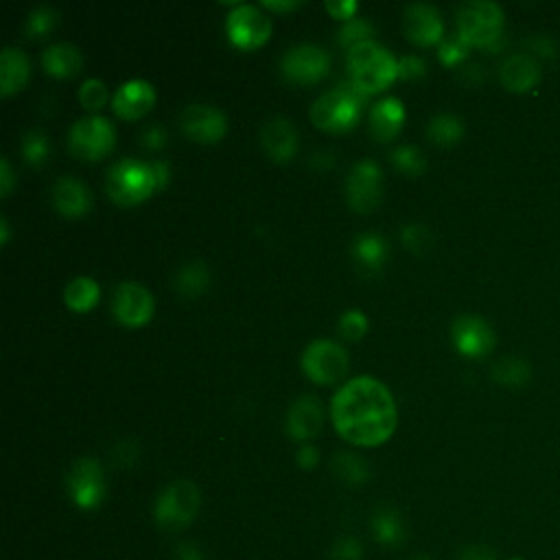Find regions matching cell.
I'll list each match as a JSON object with an SVG mask.
<instances>
[{
  "instance_id": "cell-1",
  "label": "cell",
  "mask_w": 560,
  "mask_h": 560,
  "mask_svg": "<svg viewBox=\"0 0 560 560\" xmlns=\"http://www.w3.org/2000/svg\"><path fill=\"white\" fill-rule=\"evenodd\" d=\"M331 416L337 434L357 447H379L396 429L394 396L372 377H355L344 383L333 396Z\"/></svg>"
},
{
  "instance_id": "cell-2",
  "label": "cell",
  "mask_w": 560,
  "mask_h": 560,
  "mask_svg": "<svg viewBox=\"0 0 560 560\" xmlns=\"http://www.w3.org/2000/svg\"><path fill=\"white\" fill-rule=\"evenodd\" d=\"M368 99V92L361 90L353 79L342 81L335 90L324 92V95L311 105V121L324 132H348L359 123Z\"/></svg>"
},
{
  "instance_id": "cell-3",
  "label": "cell",
  "mask_w": 560,
  "mask_h": 560,
  "mask_svg": "<svg viewBox=\"0 0 560 560\" xmlns=\"http://www.w3.org/2000/svg\"><path fill=\"white\" fill-rule=\"evenodd\" d=\"M348 73L361 90L377 95L399 77V62L388 49L370 40L348 51Z\"/></svg>"
},
{
  "instance_id": "cell-4",
  "label": "cell",
  "mask_w": 560,
  "mask_h": 560,
  "mask_svg": "<svg viewBox=\"0 0 560 560\" xmlns=\"http://www.w3.org/2000/svg\"><path fill=\"white\" fill-rule=\"evenodd\" d=\"M504 9L490 0H473L458 11V33L477 49L495 53L504 46Z\"/></svg>"
},
{
  "instance_id": "cell-5",
  "label": "cell",
  "mask_w": 560,
  "mask_h": 560,
  "mask_svg": "<svg viewBox=\"0 0 560 560\" xmlns=\"http://www.w3.org/2000/svg\"><path fill=\"white\" fill-rule=\"evenodd\" d=\"M105 189H108L112 202L119 206H136L154 195V191L158 189V180L151 162L147 165V162L125 158L112 165V169L108 171Z\"/></svg>"
},
{
  "instance_id": "cell-6",
  "label": "cell",
  "mask_w": 560,
  "mask_h": 560,
  "mask_svg": "<svg viewBox=\"0 0 560 560\" xmlns=\"http://www.w3.org/2000/svg\"><path fill=\"white\" fill-rule=\"evenodd\" d=\"M197 510H200V490L189 480H178L158 495L154 517L162 530L178 532L195 519Z\"/></svg>"
},
{
  "instance_id": "cell-7",
  "label": "cell",
  "mask_w": 560,
  "mask_h": 560,
  "mask_svg": "<svg viewBox=\"0 0 560 560\" xmlns=\"http://www.w3.org/2000/svg\"><path fill=\"white\" fill-rule=\"evenodd\" d=\"M116 145L114 125L103 116H86L79 119L68 134V147L79 160L97 162L108 156Z\"/></svg>"
},
{
  "instance_id": "cell-8",
  "label": "cell",
  "mask_w": 560,
  "mask_h": 560,
  "mask_svg": "<svg viewBox=\"0 0 560 560\" xmlns=\"http://www.w3.org/2000/svg\"><path fill=\"white\" fill-rule=\"evenodd\" d=\"M350 357L346 348L333 340H318L311 342L305 353H302V370L305 375L320 385L337 383L348 370Z\"/></svg>"
},
{
  "instance_id": "cell-9",
  "label": "cell",
  "mask_w": 560,
  "mask_h": 560,
  "mask_svg": "<svg viewBox=\"0 0 560 560\" xmlns=\"http://www.w3.org/2000/svg\"><path fill=\"white\" fill-rule=\"evenodd\" d=\"M226 31L237 49L254 51L270 40L272 20L263 14L261 7L237 3L228 14Z\"/></svg>"
},
{
  "instance_id": "cell-10",
  "label": "cell",
  "mask_w": 560,
  "mask_h": 560,
  "mask_svg": "<svg viewBox=\"0 0 560 560\" xmlns=\"http://www.w3.org/2000/svg\"><path fill=\"white\" fill-rule=\"evenodd\" d=\"M331 68V55L326 53L322 46L315 44H298L283 57V75L291 84L298 86H311L318 84Z\"/></svg>"
},
{
  "instance_id": "cell-11",
  "label": "cell",
  "mask_w": 560,
  "mask_h": 560,
  "mask_svg": "<svg viewBox=\"0 0 560 560\" xmlns=\"http://www.w3.org/2000/svg\"><path fill=\"white\" fill-rule=\"evenodd\" d=\"M383 175L377 162L359 160L346 178V200L357 213H372L381 202Z\"/></svg>"
},
{
  "instance_id": "cell-12",
  "label": "cell",
  "mask_w": 560,
  "mask_h": 560,
  "mask_svg": "<svg viewBox=\"0 0 560 560\" xmlns=\"http://www.w3.org/2000/svg\"><path fill=\"white\" fill-rule=\"evenodd\" d=\"M154 296L149 291L134 283V280H123L116 285L112 294V313L127 329H138L145 326L151 315H154Z\"/></svg>"
},
{
  "instance_id": "cell-13",
  "label": "cell",
  "mask_w": 560,
  "mask_h": 560,
  "mask_svg": "<svg viewBox=\"0 0 560 560\" xmlns=\"http://www.w3.org/2000/svg\"><path fill=\"white\" fill-rule=\"evenodd\" d=\"M451 342L460 355L482 359L495 348V331L480 315L464 313L451 324Z\"/></svg>"
},
{
  "instance_id": "cell-14",
  "label": "cell",
  "mask_w": 560,
  "mask_h": 560,
  "mask_svg": "<svg viewBox=\"0 0 560 560\" xmlns=\"http://www.w3.org/2000/svg\"><path fill=\"white\" fill-rule=\"evenodd\" d=\"M68 493L84 510L97 508L105 497V477L97 460L81 458L68 473Z\"/></svg>"
},
{
  "instance_id": "cell-15",
  "label": "cell",
  "mask_w": 560,
  "mask_h": 560,
  "mask_svg": "<svg viewBox=\"0 0 560 560\" xmlns=\"http://www.w3.org/2000/svg\"><path fill=\"white\" fill-rule=\"evenodd\" d=\"M182 130L195 143L213 145L224 138L228 130V119L215 105L208 103H193L182 112Z\"/></svg>"
},
{
  "instance_id": "cell-16",
  "label": "cell",
  "mask_w": 560,
  "mask_h": 560,
  "mask_svg": "<svg viewBox=\"0 0 560 560\" xmlns=\"http://www.w3.org/2000/svg\"><path fill=\"white\" fill-rule=\"evenodd\" d=\"M403 27L407 40L418 44V46H434L442 42V33H445V25L436 7L425 5V3H414L405 9Z\"/></svg>"
},
{
  "instance_id": "cell-17",
  "label": "cell",
  "mask_w": 560,
  "mask_h": 560,
  "mask_svg": "<svg viewBox=\"0 0 560 560\" xmlns=\"http://www.w3.org/2000/svg\"><path fill=\"white\" fill-rule=\"evenodd\" d=\"M156 103V88L145 79H130L116 90L112 99V108L116 116L123 121H136L154 108Z\"/></svg>"
},
{
  "instance_id": "cell-18",
  "label": "cell",
  "mask_w": 560,
  "mask_h": 560,
  "mask_svg": "<svg viewBox=\"0 0 560 560\" xmlns=\"http://www.w3.org/2000/svg\"><path fill=\"white\" fill-rule=\"evenodd\" d=\"M322 423H324V412L318 396H311V394L300 396L287 412V434L298 442H307L318 436Z\"/></svg>"
},
{
  "instance_id": "cell-19",
  "label": "cell",
  "mask_w": 560,
  "mask_h": 560,
  "mask_svg": "<svg viewBox=\"0 0 560 560\" xmlns=\"http://www.w3.org/2000/svg\"><path fill=\"white\" fill-rule=\"evenodd\" d=\"M261 143L274 162H289L298 151V132L285 116H272L263 125Z\"/></svg>"
},
{
  "instance_id": "cell-20",
  "label": "cell",
  "mask_w": 560,
  "mask_h": 560,
  "mask_svg": "<svg viewBox=\"0 0 560 560\" xmlns=\"http://www.w3.org/2000/svg\"><path fill=\"white\" fill-rule=\"evenodd\" d=\"M499 79L506 90L523 95V92H530L539 86L541 62L536 60V57H532L530 53L510 55L508 60L501 64Z\"/></svg>"
},
{
  "instance_id": "cell-21",
  "label": "cell",
  "mask_w": 560,
  "mask_h": 560,
  "mask_svg": "<svg viewBox=\"0 0 560 560\" xmlns=\"http://www.w3.org/2000/svg\"><path fill=\"white\" fill-rule=\"evenodd\" d=\"M53 204L57 208V213L64 217H84L86 213H90L92 206V195L86 189L84 182H79L77 178H70V175H64L55 182L53 186Z\"/></svg>"
},
{
  "instance_id": "cell-22",
  "label": "cell",
  "mask_w": 560,
  "mask_h": 560,
  "mask_svg": "<svg viewBox=\"0 0 560 560\" xmlns=\"http://www.w3.org/2000/svg\"><path fill=\"white\" fill-rule=\"evenodd\" d=\"M405 123V105L396 97H385L370 108V134L375 136L379 143H388V140L399 136Z\"/></svg>"
},
{
  "instance_id": "cell-23",
  "label": "cell",
  "mask_w": 560,
  "mask_h": 560,
  "mask_svg": "<svg viewBox=\"0 0 560 560\" xmlns=\"http://www.w3.org/2000/svg\"><path fill=\"white\" fill-rule=\"evenodd\" d=\"M31 77L29 57L16 46H7L0 55V95L9 97L27 86Z\"/></svg>"
},
{
  "instance_id": "cell-24",
  "label": "cell",
  "mask_w": 560,
  "mask_h": 560,
  "mask_svg": "<svg viewBox=\"0 0 560 560\" xmlns=\"http://www.w3.org/2000/svg\"><path fill=\"white\" fill-rule=\"evenodd\" d=\"M42 66L51 77L68 79V77H75L81 70V66H84V55H81V51L75 44L60 42L44 51Z\"/></svg>"
},
{
  "instance_id": "cell-25",
  "label": "cell",
  "mask_w": 560,
  "mask_h": 560,
  "mask_svg": "<svg viewBox=\"0 0 560 560\" xmlns=\"http://www.w3.org/2000/svg\"><path fill=\"white\" fill-rule=\"evenodd\" d=\"M353 252L355 261L368 272H379L385 259H388V243L377 232H364L353 241Z\"/></svg>"
},
{
  "instance_id": "cell-26",
  "label": "cell",
  "mask_w": 560,
  "mask_h": 560,
  "mask_svg": "<svg viewBox=\"0 0 560 560\" xmlns=\"http://www.w3.org/2000/svg\"><path fill=\"white\" fill-rule=\"evenodd\" d=\"M99 298H101V287L97 285V280L90 276H77L70 280L64 289L66 307L75 313H86L90 309H95Z\"/></svg>"
},
{
  "instance_id": "cell-27",
  "label": "cell",
  "mask_w": 560,
  "mask_h": 560,
  "mask_svg": "<svg viewBox=\"0 0 560 560\" xmlns=\"http://www.w3.org/2000/svg\"><path fill=\"white\" fill-rule=\"evenodd\" d=\"M178 294L184 298H200L210 287V270L204 261H191L182 265L173 280Z\"/></svg>"
},
{
  "instance_id": "cell-28",
  "label": "cell",
  "mask_w": 560,
  "mask_h": 560,
  "mask_svg": "<svg viewBox=\"0 0 560 560\" xmlns=\"http://www.w3.org/2000/svg\"><path fill=\"white\" fill-rule=\"evenodd\" d=\"M372 532L375 539L388 547H396L405 541V525L399 512L388 506H381L372 517Z\"/></svg>"
},
{
  "instance_id": "cell-29",
  "label": "cell",
  "mask_w": 560,
  "mask_h": 560,
  "mask_svg": "<svg viewBox=\"0 0 560 560\" xmlns=\"http://www.w3.org/2000/svg\"><path fill=\"white\" fill-rule=\"evenodd\" d=\"M490 377L504 388H523L532 379V368L521 357H504L490 370Z\"/></svg>"
},
{
  "instance_id": "cell-30",
  "label": "cell",
  "mask_w": 560,
  "mask_h": 560,
  "mask_svg": "<svg viewBox=\"0 0 560 560\" xmlns=\"http://www.w3.org/2000/svg\"><path fill=\"white\" fill-rule=\"evenodd\" d=\"M464 136V123L455 114H438L427 125V138L434 145L453 147L458 145Z\"/></svg>"
},
{
  "instance_id": "cell-31",
  "label": "cell",
  "mask_w": 560,
  "mask_h": 560,
  "mask_svg": "<svg viewBox=\"0 0 560 560\" xmlns=\"http://www.w3.org/2000/svg\"><path fill=\"white\" fill-rule=\"evenodd\" d=\"M331 466L335 475L348 484H364L370 480V466L355 453H337Z\"/></svg>"
},
{
  "instance_id": "cell-32",
  "label": "cell",
  "mask_w": 560,
  "mask_h": 560,
  "mask_svg": "<svg viewBox=\"0 0 560 560\" xmlns=\"http://www.w3.org/2000/svg\"><path fill=\"white\" fill-rule=\"evenodd\" d=\"M392 165L401 173L410 175V178H418L427 171V160L420 154V149L414 145H399L392 151Z\"/></svg>"
},
{
  "instance_id": "cell-33",
  "label": "cell",
  "mask_w": 560,
  "mask_h": 560,
  "mask_svg": "<svg viewBox=\"0 0 560 560\" xmlns=\"http://www.w3.org/2000/svg\"><path fill=\"white\" fill-rule=\"evenodd\" d=\"M49 154H51V143L44 132L31 130L25 138H22V156H25L29 165L33 167L44 165Z\"/></svg>"
},
{
  "instance_id": "cell-34",
  "label": "cell",
  "mask_w": 560,
  "mask_h": 560,
  "mask_svg": "<svg viewBox=\"0 0 560 560\" xmlns=\"http://www.w3.org/2000/svg\"><path fill=\"white\" fill-rule=\"evenodd\" d=\"M372 33H375V27H372V22L366 18H353L344 22V27L340 31V44L344 49H353V46L361 44V42H370Z\"/></svg>"
},
{
  "instance_id": "cell-35",
  "label": "cell",
  "mask_w": 560,
  "mask_h": 560,
  "mask_svg": "<svg viewBox=\"0 0 560 560\" xmlns=\"http://www.w3.org/2000/svg\"><path fill=\"white\" fill-rule=\"evenodd\" d=\"M473 46L466 42L460 33L451 35V38H445L438 46V57L440 62L445 66H458L460 62H464L469 57Z\"/></svg>"
},
{
  "instance_id": "cell-36",
  "label": "cell",
  "mask_w": 560,
  "mask_h": 560,
  "mask_svg": "<svg viewBox=\"0 0 560 560\" xmlns=\"http://www.w3.org/2000/svg\"><path fill=\"white\" fill-rule=\"evenodd\" d=\"M57 25V11L51 7H35L27 18V35L29 38H44Z\"/></svg>"
},
{
  "instance_id": "cell-37",
  "label": "cell",
  "mask_w": 560,
  "mask_h": 560,
  "mask_svg": "<svg viewBox=\"0 0 560 560\" xmlns=\"http://www.w3.org/2000/svg\"><path fill=\"white\" fill-rule=\"evenodd\" d=\"M368 331V318L364 311L348 309L340 318V333L350 342H359Z\"/></svg>"
},
{
  "instance_id": "cell-38",
  "label": "cell",
  "mask_w": 560,
  "mask_h": 560,
  "mask_svg": "<svg viewBox=\"0 0 560 560\" xmlns=\"http://www.w3.org/2000/svg\"><path fill=\"white\" fill-rule=\"evenodd\" d=\"M79 101L86 110L97 112L103 108L105 101H108V88H105V84L99 79H88L79 90Z\"/></svg>"
},
{
  "instance_id": "cell-39",
  "label": "cell",
  "mask_w": 560,
  "mask_h": 560,
  "mask_svg": "<svg viewBox=\"0 0 560 560\" xmlns=\"http://www.w3.org/2000/svg\"><path fill=\"white\" fill-rule=\"evenodd\" d=\"M401 241L405 243L407 250L423 254L429 250V245H431V232L423 224H407L401 230Z\"/></svg>"
},
{
  "instance_id": "cell-40",
  "label": "cell",
  "mask_w": 560,
  "mask_h": 560,
  "mask_svg": "<svg viewBox=\"0 0 560 560\" xmlns=\"http://www.w3.org/2000/svg\"><path fill=\"white\" fill-rule=\"evenodd\" d=\"M361 556H364V550H361V543L353 536L340 539L331 550V560H361Z\"/></svg>"
},
{
  "instance_id": "cell-41",
  "label": "cell",
  "mask_w": 560,
  "mask_h": 560,
  "mask_svg": "<svg viewBox=\"0 0 560 560\" xmlns=\"http://www.w3.org/2000/svg\"><path fill=\"white\" fill-rule=\"evenodd\" d=\"M427 75V64L423 57L418 55H405L403 60H399V77L401 79H420Z\"/></svg>"
},
{
  "instance_id": "cell-42",
  "label": "cell",
  "mask_w": 560,
  "mask_h": 560,
  "mask_svg": "<svg viewBox=\"0 0 560 560\" xmlns=\"http://www.w3.org/2000/svg\"><path fill=\"white\" fill-rule=\"evenodd\" d=\"M528 46H530V55L536 57H545V60H554V57L558 55V46L552 38H547V35H534V38L528 40Z\"/></svg>"
},
{
  "instance_id": "cell-43",
  "label": "cell",
  "mask_w": 560,
  "mask_h": 560,
  "mask_svg": "<svg viewBox=\"0 0 560 560\" xmlns=\"http://www.w3.org/2000/svg\"><path fill=\"white\" fill-rule=\"evenodd\" d=\"M324 7L333 18H340L344 22L353 20L355 14H357V9H359L355 0H329V3H326Z\"/></svg>"
},
{
  "instance_id": "cell-44",
  "label": "cell",
  "mask_w": 560,
  "mask_h": 560,
  "mask_svg": "<svg viewBox=\"0 0 560 560\" xmlns=\"http://www.w3.org/2000/svg\"><path fill=\"white\" fill-rule=\"evenodd\" d=\"M460 560H497V552L488 545H469L462 547Z\"/></svg>"
},
{
  "instance_id": "cell-45",
  "label": "cell",
  "mask_w": 560,
  "mask_h": 560,
  "mask_svg": "<svg viewBox=\"0 0 560 560\" xmlns=\"http://www.w3.org/2000/svg\"><path fill=\"white\" fill-rule=\"evenodd\" d=\"M296 462H298L300 469L311 471V469H315V466H318V462H320V453H318V449H315V447L305 445V447H300V449H298V453H296Z\"/></svg>"
},
{
  "instance_id": "cell-46",
  "label": "cell",
  "mask_w": 560,
  "mask_h": 560,
  "mask_svg": "<svg viewBox=\"0 0 560 560\" xmlns=\"http://www.w3.org/2000/svg\"><path fill=\"white\" fill-rule=\"evenodd\" d=\"M167 143V132H165V127H160V125H154V127H149V130L143 134V145L147 149H162Z\"/></svg>"
},
{
  "instance_id": "cell-47",
  "label": "cell",
  "mask_w": 560,
  "mask_h": 560,
  "mask_svg": "<svg viewBox=\"0 0 560 560\" xmlns=\"http://www.w3.org/2000/svg\"><path fill=\"white\" fill-rule=\"evenodd\" d=\"M14 184H16V178H14V171H11V165H9V160L3 158L0 160V195L7 197L11 193V189H14Z\"/></svg>"
},
{
  "instance_id": "cell-48",
  "label": "cell",
  "mask_w": 560,
  "mask_h": 560,
  "mask_svg": "<svg viewBox=\"0 0 560 560\" xmlns=\"http://www.w3.org/2000/svg\"><path fill=\"white\" fill-rule=\"evenodd\" d=\"M175 560H206L204 552L191 541H184L178 545V550H175Z\"/></svg>"
},
{
  "instance_id": "cell-49",
  "label": "cell",
  "mask_w": 560,
  "mask_h": 560,
  "mask_svg": "<svg viewBox=\"0 0 560 560\" xmlns=\"http://www.w3.org/2000/svg\"><path fill=\"white\" fill-rule=\"evenodd\" d=\"M151 167H154V173H156V180H158V191L160 189H165L167 182H169V165L165 160H154L151 162Z\"/></svg>"
},
{
  "instance_id": "cell-50",
  "label": "cell",
  "mask_w": 560,
  "mask_h": 560,
  "mask_svg": "<svg viewBox=\"0 0 560 560\" xmlns=\"http://www.w3.org/2000/svg\"><path fill=\"white\" fill-rule=\"evenodd\" d=\"M261 5L263 9H272V11H291L300 7L302 3H298V0H280V3H276V0H265Z\"/></svg>"
},
{
  "instance_id": "cell-51",
  "label": "cell",
  "mask_w": 560,
  "mask_h": 560,
  "mask_svg": "<svg viewBox=\"0 0 560 560\" xmlns=\"http://www.w3.org/2000/svg\"><path fill=\"white\" fill-rule=\"evenodd\" d=\"M0 235H3V239H0V241H3V245H7L9 243V224H7L5 217L0 219Z\"/></svg>"
},
{
  "instance_id": "cell-52",
  "label": "cell",
  "mask_w": 560,
  "mask_h": 560,
  "mask_svg": "<svg viewBox=\"0 0 560 560\" xmlns=\"http://www.w3.org/2000/svg\"><path fill=\"white\" fill-rule=\"evenodd\" d=\"M412 560H431V558L429 556H414Z\"/></svg>"
},
{
  "instance_id": "cell-53",
  "label": "cell",
  "mask_w": 560,
  "mask_h": 560,
  "mask_svg": "<svg viewBox=\"0 0 560 560\" xmlns=\"http://www.w3.org/2000/svg\"><path fill=\"white\" fill-rule=\"evenodd\" d=\"M510 560H523V558H510Z\"/></svg>"
}]
</instances>
